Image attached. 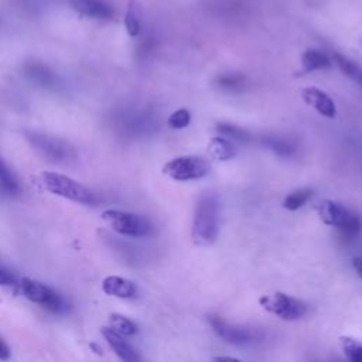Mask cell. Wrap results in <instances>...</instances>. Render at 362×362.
Wrapping results in <instances>:
<instances>
[{"label":"cell","instance_id":"603a6c76","mask_svg":"<svg viewBox=\"0 0 362 362\" xmlns=\"http://www.w3.org/2000/svg\"><path fill=\"white\" fill-rule=\"evenodd\" d=\"M313 196V190L311 189H300L293 191L292 194H288L284 201H283V207L288 211H298L302 207H304V204L311 198Z\"/></svg>","mask_w":362,"mask_h":362},{"label":"cell","instance_id":"5bb4252c","mask_svg":"<svg viewBox=\"0 0 362 362\" xmlns=\"http://www.w3.org/2000/svg\"><path fill=\"white\" fill-rule=\"evenodd\" d=\"M102 291L107 296L119 299H133L137 295V287L135 286V283L119 276L105 277L102 282Z\"/></svg>","mask_w":362,"mask_h":362},{"label":"cell","instance_id":"52a82bcc","mask_svg":"<svg viewBox=\"0 0 362 362\" xmlns=\"http://www.w3.org/2000/svg\"><path fill=\"white\" fill-rule=\"evenodd\" d=\"M262 309L284 321H295L307 313V304L284 293H270L259 299Z\"/></svg>","mask_w":362,"mask_h":362},{"label":"cell","instance_id":"ac0fdd59","mask_svg":"<svg viewBox=\"0 0 362 362\" xmlns=\"http://www.w3.org/2000/svg\"><path fill=\"white\" fill-rule=\"evenodd\" d=\"M0 190L9 196H19L21 193L17 178L2 157H0Z\"/></svg>","mask_w":362,"mask_h":362},{"label":"cell","instance_id":"ba28073f","mask_svg":"<svg viewBox=\"0 0 362 362\" xmlns=\"http://www.w3.org/2000/svg\"><path fill=\"white\" fill-rule=\"evenodd\" d=\"M211 170L209 163L204 157L184 156L170 160L164 164L163 173L175 181H190L205 177Z\"/></svg>","mask_w":362,"mask_h":362},{"label":"cell","instance_id":"8992f818","mask_svg":"<svg viewBox=\"0 0 362 362\" xmlns=\"http://www.w3.org/2000/svg\"><path fill=\"white\" fill-rule=\"evenodd\" d=\"M19 287L26 299L33 303L42 304L54 314H62L68 310V304L61 298V295L42 282L23 277L19 283Z\"/></svg>","mask_w":362,"mask_h":362},{"label":"cell","instance_id":"7402d4cb","mask_svg":"<svg viewBox=\"0 0 362 362\" xmlns=\"http://www.w3.org/2000/svg\"><path fill=\"white\" fill-rule=\"evenodd\" d=\"M125 26H126V31L130 35V37H137L141 30V21H140V13L137 9V5L135 0H130L129 6H128V12L125 16Z\"/></svg>","mask_w":362,"mask_h":362},{"label":"cell","instance_id":"7a4b0ae2","mask_svg":"<svg viewBox=\"0 0 362 362\" xmlns=\"http://www.w3.org/2000/svg\"><path fill=\"white\" fill-rule=\"evenodd\" d=\"M42 183L49 193L62 197L65 200L74 201L83 205L98 204V197L94 191L64 174L55 171H44L42 173Z\"/></svg>","mask_w":362,"mask_h":362},{"label":"cell","instance_id":"4fadbf2b","mask_svg":"<svg viewBox=\"0 0 362 362\" xmlns=\"http://www.w3.org/2000/svg\"><path fill=\"white\" fill-rule=\"evenodd\" d=\"M102 336L105 337L106 343L110 344V347L114 350V352L121 358L122 362H141V358L136 352V350L111 327H105L102 330Z\"/></svg>","mask_w":362,"mask_h":362},{"label":"cell","instance_id":"5b68a950","mask_svg":"<svg viewBox=\"0 0 362 362\" xmlns=\"http://www.w3.org/2000/svg\"><path fill=\"white\" fill-rule=\"evenodd\" d=\"M318 215L324 224L337 228L344 235V238H355L362 227L356 214L330 200L320 202Z\"/></svg>","mask_w":362,"mask_h":362},{"label":"cell","instance_id":"ffe728a7","mask_svg":"<svg viewBox=\"0 0 362 362\" xmlns=\"http://www.w3.org/2000/svg\"><path fill=\"white\" fill-rule=\"evenodd\" d=\"M110 322H111V329L114 331H117L118 334H121L122 337L123 336L132 337V336H136L139 333L137 324L133 322L130 318L122 316V314H111Z\"/></svg>","mask_w":362,"mask_h":362},{"label":"cell","instance_id":"d6986e66","mask_svg":"<svg viewBox=\"0 0 362 362\" xmlns=\"http://www.w3.org/2000/svg\"><path fill=\"white\" fill-rule=\"evenodd\" d=\"M235 146L225 137H215L209 143V153L216 160H230L235 156Z\"/></svg>","mask_w":362,"mask_h":362},{"label":"cell","instance_id":"484cf974","mask_svg":"<svg viewBox=\"0 0 362 362\" xmlns=\"http://www.w3.org/2000/svg\"><path fill=\"white\" fill-rule=\"evenodd\" d=\"M15 284H19L16 283L15 275L9 269L0 265V286H15Z\"/></svg>","mask_w":362,"mask_h":362},{"label":"cell","instance_id":"8fae6325","mask_svg":"<svg viewBox=\"0 0 362 362\" xmlns=\"http://www.w3.org/2000/svg\"><path fill=\"white\" fill-rule=\"evenodd\" d=\"M302 96L304 102L311 107H314L320 115L329 119H334L337 117V106L327 92H324L314 87H309L303 89Z\"/></svg>","mask_w":362,"mask_h":362},{"label":"cell","instance_id":"e0dca14e","mask_svg":"<svg viewBox=\"0 0 362 362\" xmlns=\"http://www.w3.org/2000/svg\"><path fill=\"white\" fill-rule=\"evenodd\" d=\"M336 65L340 68V71L345 77H348L350 80H352L361 89H362V67L356 62H354L352 60L336 53L333 55Z\"/></svg>","mask_w":362,"mask_h":362},{"label":"cell","instance_id":"f546056e","mask_svg":"<svg viewBox=\"0 0 362 362\" xmlns=\"http://www.w3.org/2000/svg\"><path fill=\"white\" fill-rule=\"evenodd\" d=\"M91 348H94V350H95V352H96V354H99V355H101V354H102V352H101V348H99V347H98V345H96V344H94V343H92V344H91Z\"/></svg>","mask_w":362,"mask_h":362},{"label":"cell","instance_id":"44dd1931","mask_svg":"<svg viewBox=\"0 0 362 362\" xmlns=\"http://www.w3.org/2000/svg\"><path fill=\"white\" fill-rule=\"evenodd\" d=\"M216 129H218V132L225 137L228 139L230 141H238V143H248L250 141L252 136L248 130L236 126V125H231V123H225V122H221L216 125Z\"/></svg>","mask_w":362,"mask_h":362},{"label":"cell","instance_id":"277c9868","mask_svg":"<svg viewBox=\"0 0 362 362\" xmlns=\"http://www.w3.org/2000/svg\"><path fill=\"white\" fill-rule=\"evenodd\" d=\"M102 218L106 224H110L114 231L121 235L132 238H144L155 234L153 223L146 216L125 212L118 209H107L102 214Z\"/></svg>","mask_w":362,"mask_h":362},{"label":"cell","instance_id":"2e32d148","mask_svg":"<svg viewBox=\"0 0 362 362\" xmlns=\"http://www.w3.org/2000/svg\"><path fill=\"white\" fill-rule=\"evenodd\" d=\"M302 65H303V72H314L318 69L329 68L331 65V60L325 53L311 49L303 54Z\"/></svg>","mask_w":362,"mask_h":362},{"label":"cell","instance_id":"cb8c5ba5","mask_svg":"<svg viewBox=\"0 0 362 362\" xmlns=\"http://www.w3.org/2000/svg\"><path fill=\"white\" fill-rule=\"evenodd\" d=\"M341 348L348 362H362V344L352 337L340 338Z\"/></svg>","mask_w":362,"mask_h":362},{"label":"cell","instance_id":"83f0119b","mask_svg":"<svg viewBox=\"0 0 362 362\" xmlns=\"http://www.w3.org/2000/svg\"><path fill=\"white\" fill-rule=\"evenodd\" d=\"M212 362H241V361L232 356H215Z\"/></svg>","mask_w":362,"mask_h":362},{"label":"cell","instance_id":"3957f363","mask_svg":"<svg viewBox=\"0 0 362 362\" xmlns=\"http://www.w3.org/2000/svg\"><path fill=\"white\" fill-rule=\"evenodd\" d=\"M26 137L33 149L51 163L69 164L77 160V150L67 140L42 132H28Z\"/></svg>","mask_w":362,"mask_h":362},{"label":"cell","instance_id":"d4e9b609","mask_svg":"<svg viewBox=\"0 0 362 362\" xmlns=\"http://www.w3.org/2000/svg\"><path fill=\"white\" fill-rule=\"evenodd\" d=\"M191 122V114L187 110H178L174 114L170 115L167 123L171 129L180 130V129H184L190 125Z\"/></svg>","mask_w":362,"mask_h":362},{"label":"cell","instance_id":"4316f807","mask_svg":"<svg viewBox=\"0 0 362 362\" xmlns=\"http://www.w3.org/2000/svg\"><path fill=\"white\" fill-rule=\"evenodd\" d=\"M10 358V348L0 338V361H8Z\"/></svg>","mask_w":362,"mask_h":362},{"label":"cell","instance_id":"7c38bea8","mask_svg":"<svg viewBox=\"0 0 362 362\" xmlns=\"http://www.w3.org/2000/svg\"><path fill=\"white\" fill-rule=\"evenodd\" d=\"M262 144L264 146L273 152L279 157H293L299 152V143L293 140L292 137L284 136V135H276V133H269L262 136Z\"/></svg>","mask_w":362,"mask_h":362},{"label":"cell","instance_id":"6da1fadb","mask_svg":"<svg viewBox=\"0 0 362 362\" xmlns=\"http://www.w3.org/2000/svg\"><path fill=\"white\" fill-rule=\"evenodd\" d=\"M220 234V200L215 193H204L196 205L191 236L198 246L212 245Z\"/></svg>","mask_w":362,"mask_h":362},{"label":"cell","instance_id":"9c48e42d","mask_svg":"<svg viewBox=\"0 0 362 362\" xmlns=\"http://www.w3.org/2000/svg\"><path fill=\"white\" fill-rule=\"evenodd\" d=\"M208 322L211 324L215 334L230 344L245 347L258 340L257 331L248 327H241V325L230 324L220 316H208Z\"/></svg>","mask_w":362,"mask_h":362},{"label":"cell","instance_id":"9a60e30c","mask_svg":"<svg viewBox=\"0 0 362 362\" xmlns=\"http://www.w3.org/2000/svg\"><path fill=\"white\" fill-rule=\"evenodd\" d=\"M215 87L227 94H239L246 88V78L238 72H224L215 78Z\"/></svg>","mask_w":362,"mask_h":362},{"label":"cell","instance_id":"30bf717a","mask_svg":"<svg viewBox=\"0 0 362 362\" xmlns=\"http://www.w3.org/2000/svg\"><path fill=\"white\" fill-rule=\"evenodd\" d=\"M71 8L80 16L94 20H112L114 8L106 0H71Z\"/></svg>","mask_w":362,"mask_h":362},{"label":"cell","instance_id":"f1b7e54d","mask_svg":"<svg viewBox=\"0 0 362 362\" xmlns=\"http://www.w3.org/2000/svg\"><path fill=\"white\" fill-rule=\"evenodd\" d=\"M354 268H355V270H356V273L362 277V257H359V258H355L354 259Z\"/></svg>","mask_w":362,"mask_h":362}]
</instances>
